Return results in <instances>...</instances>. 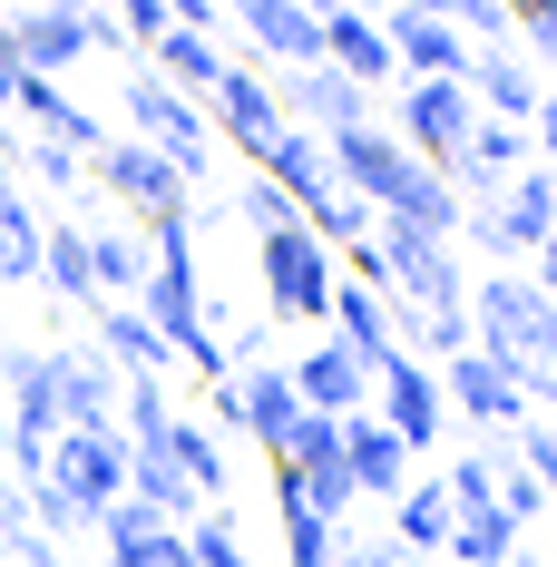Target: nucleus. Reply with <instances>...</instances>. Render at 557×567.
Returning a JSON list of instances; mask_svg holds the SVG:
<instances>
[{"label":"nucleus","mask_w":557,"mask_h":567,"mask_svg":"<svg viewBox=\"0 0 557 567\" xmlns=\"http://www.w3.org/2000/svg\"><path fill=\"white\" fill-rule=\"evenodd\" d=\"M147 284H137V313L157 323L167 342V362H196L206 382H225L235 362H225V342L206 333V275H196V216H167V226H147Z\"/></svg>","instance_id":"nucleus-1"},{"label":"nucleus","mask_w":557,"mask_h":567,"mask_svg":"<svg viewBox=\"0 0 557 567\" xmlns=\"http://www.w3.org/2000/svg\"><path fill=\"white\" fill-rule=\"evenodd\" d=\"M255 275H265V313L275 323H323L342 265L313 226H275V235H255Z\"/></svg>","instance_id":"nucleus-2"},{"label":"nucleus","mask_w":557,"mask_h":567,"mask_svg":"<svg viewBox=\"0 0 557 567\" xmlns=\"http://www.w3.org/2000/svg\"><path fill=\"white\" fill-rule=\"evenodd\" d=\"M127 127H137V147H147V157H167L186 186L216 167V127H206V109H196V99H176L157 69H127Z\"/></svg>","instance_id":"nucleus-3"},{"label":"nucleus","mask_w":557,"mask_h":567,"mask_svg":"<svg viewBox=\"0 0 557 567\" xmlns=\"http://www.w3.org/2000/svg\"><path fill=\"white\" fill-rule=\"evenodd\" d=\"M470 127H479V109H470L460 79H401V89H391V137H401V157H421V167L450 176V157H460Z\"/></svg>","instance_id":"nucleus-4"},{"label":"nucleus","mask_w":557,"mask_h":567,"mask_svg":"<svg viewBox=\"0 0 557 567\" xmlns=\"http://www.w3.org/2000/svg\"><path fill=\"white\" fill-rule=\"evenodd\" d=\"M89 186H109L117 206H137L147 226H167V216H196V206H186L196 186H186L167 157H147L137 137H99V147H89Z\"/></svg>","instance_id":"nucleus-5"},{"label":"nucleus","mask_w":557,"mask_h":567,"mask_svg":"<svg viewBox=\"0 0 557 567\" xmlns=\"http://www.w3.org/2000/svg\"><path fill=\"white\" fill-rule=\"evenodd\" d=\"M372 421H382L401 451H441V431H450L441 372H431V362H411V352H391L382 372H372Z\"/></svg>","instance_id":"nucleus-6"},{"label":"nucleus","mask_w":557,"mask_h":567,"mask_svg":"<svg viewBox=\"0 0 557 567\" xmlns=\"http://www.w3.org/2000/svg\"><path fill=\"white\" fill-rule=\"evenodd\" d=\"M50 480L89 509V528H99V509L127 499V441H117V431H59L50 441Z\"/></svg>","instance_id":"nucleus-7"},{"label":"nucleus","mask_w":557,"mask_h":567,"mask_svg":"<svg viewBox=\"0 0 557 567\" xmlns=\"http://www.w3.org/2000/svg\"><path fill=\"white\" fill-rule=\"evenodd\" d=\"M206 127H216V137H235V157L255 167V157H265V147H275V137H283L275 79H265L255 59H235V69H225V79H216V99H206Z\"/></svg>","instance_id":"nucleus-8"},{"label":"nucleus","mask_w":557,"mask_h":567,"mask_svg":"<svg viewBox=\"0 0 557 567\" xmlns=\"http://www.w3.org/2000/svg\"><path fill=\"white\" fill-rule=\"evenodd\" d=\"M0 30H10V50H20L30 79H59V69H79V59H89V10H69V0L0 10Z\"/></svg>","instance_id":"nucleus-9"},{"label":"nucleus","mask_w":557,"mask_h":567,"mask_svg":"<svg viewBox=\"0 0 557 567\" xmlns=\"http://www.w3.org/2000/svg\"><path fill=\"white\" fill-rule=\"evenodd\" d=\"M372 216H391V226H401V235H431V245H450V235H460V216H470V206H460V186H450L441 167H421V157H401V167H391V186H382V206H372Z\"/></svg>","instance_id":"nucleus-10"},{"label":"nucleus","mask_w":557,"mask_h":567,"mask_svg":"<svg viewBox=\"0 0 557 567\" xmlns=\"http://www.w3.org/2000/svg\"><path fill=\"white\" fill-rule=\"evenodd\" d=\"M255 176L275 186V196L293 206V216H303V226H313V216H323V206L342 196V186H333V157H323V137H313V127H283L275 147L255 157Z\"/></svg>","instance_id":"nucleus-11"},{"label":"nucleus","mask_w":557,"mask_h":567,"mask_svg":"<svg viewBox=\"0 0 557 567\" xmlns=\"http://www.w3.org/2000/svg\"><path fill=\"white\" fill-rule=\"evenodd\" d=\"M441 401L460 411V421H470V431H518V421H528L518 382H508V372L489 362V352H479V342H470L460 362H441Z\"/></svg>","instance_id":"nucleus-12"},{"label":"nucleus","mask_w":557,"mask_h":567,"mask_svg":"<svg viewBox=\"0 0 557 567\" xmlns=\"http://www.w3.org/2000/svg\"><path fill=\"white\" fill-rule=\"evenodd\" d=\"M275 109H283V127L303 117L313 137H342V127H372V109H382V99H372V89H352L342 69H293V79L275 89Z\"/></svg>","instance_id":"nucleus-13"},{"label":"nucleus","mask_w":557,"mask_h":567,"mask_svg":"<svg viewBox=\"0 0 557 567\" xmlns=\"http://www.w3.org/2000/svg\"><path fill=\"white\" fill-rule=\"evenodd\" d=\"M283 382H293V401H303V411H323V421L372 411V372H362L333 333H313V352H303V362H283Z\"/></svg>","instance_id":"nucleus-14"},{"label":"nucleus","mask_w":557,"mask_h":567,"mask_svg":"<svg viewBox=\"0 0 557 567\" xmlns=\"http://www.w3.org/2000/svg\"><path fill=\"white\" fill-rule=\"evenodd\" d=\"M235 30L255 40V59H283V69H323V20L303 0H225Z\"/></svg>","instance_id":"nucleus-15"},{"label":"nucleus","mask_w":557,"mask_h":567,"mask_svg":"<svg viewBox=\"0 0 557 567\" xmlns=\"http://www.w3.org/2000/svg\"><path fill=\"white\" fill-rule=\"evenodd\" d=\"M460 89H470V109L499 117V127H528L538 99H548V79H538L518 50H470V79H460Z\"/></svg>","instance_id":"nucleus-16"},{"label":"nucleus","mask_w":557,"mask_h":567,"mask_svg":"<svg viewBox=\"0 0 557 567\" xmlns=\"http://www.w3.org/2000/svg\"><path fill=\"white\" fill-rule=\"evenodd\" d=\"M235 431L255 441V451H293V431H303V401H293V382H283V362H255L245 382H235Z\"/></svg>","instance_id":"nucleus-17"},{"label":"nucleus","mask_w":557,"mask_h":567,"mask_svg":"<svg viewBox=\"0 0 557 567\" xmlns=\"http://www.w3.org/2000/svg\"><path fill=\"white\" fill-rule=\"evenodd\" d=\"M382 40H391V69H401V79H470V40H460L450 20L391 10V20H382Z\"/></svg>","instance_id":"nucleus-18"},{"label":"nucleus","mask_w":557,"mask_h":567,"mask_svg":"<svg viewBox=\"0 0 557 567\" xmlns=\"http://www.w3.org/2000/svg\"><path fill=\"white\" fill-rule=\"evenodd\" d=\"M323 69H342V79H352V89H372V99L401 89L391 40H382V20H372V10H333V20H323Z\"/></svg>","instance_id":"nucleus-19"},{"label":"nucleus","mask_w":557,"mask_h":567,"mask_svg":"<svg viewBox=\"0 0 557 567\" xmlns=\"http://www.w3.org/2000/svg\"><path fill=\"white\" fill-rule=\"evenodd\" d=\"M323 333L362 362V372H382L391 352H401V333H391V303L372 293V284H333V303H323Z\"/></svg>","instance_id":"nucleus-20"},{"label":"nucleus","mask_w":557,"mask_h":567,"mask_svg":"<svg viewBox=\"0 0 557 567\" xmlns=\"http://www.w3.org/2000/svg\"><path fill=\"white\" fill-rule=\"evenodd\" d=\"M323 157H333V186L352 196V206H382L391 167H401V137L372 117V127H342V137H323Z\"/></svg>","instance_id":"nucleus-21"},{"label":"nucleus","mask_w":557,"mask_h":567,"mask_svg":"<svg viewBox=\"0 0 557 567\" xmlns=\"http://www.w3.org/2000/svg\"><path fill=\"white\" fill-rule=\"evenodd\" d=\"M59 362V421L69 431H117V362L109 352H50Z\"/></svg>","instance_id":"nucleus-22"},{"label":"nucleus","mask_w":557,"mask_h":567,"mask_svg":"<svg viewBox=\"0 0 557 567\" xmlns=\"http://www.w3.org/2000/svg\"><path fill=\"white\" fill-rule=\"evenodd\" d=\"M342 470H352V489H362V499H401V489H411V451L391 441L372 411H352V421H342Z\"/></svg>","instance_id":"nucleus-23"},{"label":"nucleus","mask_w":557,"mask_h":567,"mask_svg":"<svg viewBox=\"0 0 557 567\" xmlns=\"http://www.w3.org/2000/svg\"><path fill=\"white\" fill-rule=\"evenodd\" d=\"M99 538H109V567H186V528H167V518L137 509V499L99 509Z\"/></svg>","instance_id":"nucleus-24"},{"label":"nucleus","mask_w":557,"mask_h":567,"mask_svg":"<svg viewBox=\"0 0 557 567\" xmlns=\"http://www.w3.org/2000/svg\"><path fill=\"white\" fill-rule=\"evenodd\" d=\"M528 548V528L499 509V499H450V548L441 558H460V567H508Z\"/></svg>","instance_id":"nucleus-25"},{"label":"nucleus","mask_w":557,"mask_h":567,"mask_svg":"<svg viewBox=\"0 0 557 567\" xmlns=\"http://www.w3.org/2000/svg\"><path fill=\"white\" fill-rule=\"evenodd\" d=\"M10 117H30L40 137H59V147H79V157H89V147L109 137V127H99V117L79 109V99H69L59 79H20V89H10Z\"/></svg>","instance_id":"nucleus-26"},{"label":"nucleus","mask_w":557,"mask_h":567,"mask_svg":"<svg viewBox=\"0 0 557 567\" xmlns=\"http://www.w3.org/2000/svg\"><path fill=\"white\" fill-rule=\"evenodd\" d=\"M157 451L176 460V480L196 489V509L206 499H225V480H235V460H225V431H206V421H167V441Z\"/></svg>","instance_id":"nucleus-27"},{"label":"nucleus","mask_w":557,"mask_h":567,"mask_svg":"<svg viewBox=\"0 0 557 567\" xmlns=\"http://www.w3.org/2000/svg\"><path fill=\"white\" fill-rule=\"evenodd\" d=\"M391 548H401V558H441L450 548V489L441 480H411V489L391 499Z\"/></svg>","instance_id":"nucleus-28"},{"label":"nucleus","mask_w":557,"mask_h":567,"mask_svg":"<svg viewBox=\"0 0 557 567\" xmlns=\"http://www.w3.org/2000/svg\"><path fill=\"white\" fill-rule=\"evenodd\" d=\"M225 69H235V59H225L206 30H167V40H157V79H167L176 99H196V109L216 99V79H225Z\"/></svg>","instance_id":"nucleus-29"},{"label":"nucleus","mask_w":557,"mask_h":567,"mask_svg":"<svg viewBox=\"0 0 557 567\" xmlns=\"http://www.w3.org/2000/svg\"><path fill=\"white\" fill-rule=\"evenodd\" d=\"M40 235L50 216L20 196V176H0V284H40Z\"/></svg>","instance_id":"nucleus-30"},{"label":"nucleus","mask_w":557,"mask_h":567,"mask_svg":"<svg viewBox=\"0 0 557 567\" xmlns=\"http://www.w3.org/2000/svg\"><path fill=\"white\" fill-rule=\"evenodd\" d=\"M89 323H99V352L117 372H167V342H157V323L137 303H89Z\"/></svg>","instance_id":"nucleus-31"},{"label":"nucleus","mask_w":557,"mask_h":567,"mask_svg":"<svg viewBox=\"0 0 557 567\" xmlns=\"http://www.w3.org/2000/svg\"><path fill=\"white\" fill-rule=\"evenodd\" d=\"M275 509H283V567H333L342 558V528H323V518L303 509V489H293L283 460H275Z\"/></svg>","instance_id":"nucleus-32"},{"label":"nucleus","mask_w":557,"mask_h":567,"mask_svg":"<svg viewBox=\"0 0 557 567\" xmlns=\"http://www.w3.org/2000/svg\"><path fill=\"white\" fill-rule=\"evenodd\" d=\"M89 284H99V303H127V293L147 284V235L89 226Z\"/></svg>","instance_id":"nucleus-33"},{"label":"nucleus","mask_w":557,"mask_h":567,"mask_svg":"<svg viewBox=\"0 0 557 567\" xmlns=\"http://www.w3.org/2000/svg\"><path fill=\"white\" fill-rule=\"evenodd\" d=\"M40 284H50L59 303H79V313L99 303V284H89V235L69 226V216H59V226L40 235Z\"/></svg>","instance_id":"nucleus-34"},{"label":"nucleus","mask_w":557,"mask_h":567,"mask_svg":"<svg viewBox=\"0 0 557 567\" xmlns=\"http://www.w3.org/2000/svg\"><path fill=\"white\" fill-rule=\"evenodd\" d=\"M499 216H508V235H518V255H538V235L557 226V176L548 167H518L499 186Z\"/></svg>","instance_id":"nucleus-35"},{"label":"nucleus","mask_w":557,"mask_h":567,"mask_svg":"<svg viewBox=\"0 0 557 567\" xmlns=\"http://www.w3.org/2000/svg\"><path fill=\"white\" fill-rule=\"evenodd\" d=\"M10 167H30L50 196H79V186H89V157L59 147V137H0V176H10Z\"/></svg>","instance_id":"nucleus-36"},{"label":"nucleus","mask_w":557,"mask_h":567,"mask_svg":"<svg viewBox=\"0 0 557 567\" xmlns=\"http://www.w3.org/2000/svg\"><path fill=\"white\" fill-rule=\"evenodd\" d=\"M127 499H137V509H157L167 528L196 509V489L176 480V460H167V451H127Z\"/></svg>","instance_id":"nucleus-37"},{"label":"nucleus","mask_w":557,"mask_h":567,"mask_svg":"<svg viewBox=\"0 0 557 567\" xmlns=\"http://www.w3.org/2000/svg\"><path fill=\"white\" fill-rule=\"evenodd\" d=\"M20 489H30V499H20V518H30V528H40V538H79V528H89V509H79V499H69V489H59V480H20Z\"/></svg>","instance_id":"nucleus-38"},{"label":"nucleus","mask_w":557,"mask_h":567,"mask_svg":"<svg viewBox=\"0 0 557 567\" xmlns=\"http://www.w3.org/2000/svg\"><path fill=\"white\" fill-rule=\"evenodd\" d=\"M489 499H499L518 528H528V518H548V489H538V480H528V470H518L508 451H499V470H489Z\"/></svg>","instance_id":"nucleus-39"},{"label":"nucleus","mask_w":557,"mask_h":567,"mask_svg":"<svg viewBox=\"0 0 557 567\" xmlns=\"http://www.w3.org/2000/svg\"><path fill=\"white\" fill-rule=\"evenodd\" d=\"M508 460H518V470L557 499V431H548V421H518V431H508Z\"/></svg>","instance_id":"nucleus-40"},{"label":"nucleus","mask_w":557,"mask_h":567,"mask_svg":"<svg viewBox=\"0 0 557 567\" xmlns=\"http://www.w3.org/2000/svg\"><path fill=\"white\" fill-rule=\"evenodd\" d=\"M518 59H528L538 79H557V0H528V10H518Z\"/></svg>","instance_id":"nucleus-41"},{"label":"nucleus","mask_w":557,"mask_h":567,"mask_svg":"<svg viewBox=\"0 0 557 567\" xmlns=\"http://www.w3.org/2000/svg\"><path fill=\"white\" fill-rule=\"evenodd\" d=\"M186 567H255V558L235 548V518H196L186 528Z\"/></svg>","instance_id":"nucleus-42"},{"label":"nucleus","mask_w":557,"mask_h":567,"mask_svg":"<svg viewBox=\"0 0 557 567\" xmlns=\"http://www.w3.org/2000/svg\"><path fill=\"white\" fill-rule=\"evenodd\" d=\"M235 216H245V235H275V226H303V216H293V206H283L275 186H265V176H245V186H235Z\"/></svg>","instance_id":"nucleus-43"},{"label":"nucleus","mask_w":557,"mask_h":567,"mask_svg":"<svg viewBox=\"0 0 557 567\" xmlns=\"http://www.w3.org/2000/svg\"><path fill=\"white\" fill-rule=\"evenodd\" d=\"M0 558H10V567H69V558L50 548V538L30 528V518H0Z\"/></svg>","instance_id":"nucleus-44"},{"label":"nucleus","mask_w":557,"mask_h":567,"mask_svg":"<svg viewBox=\"0 0 557 567\" xmlns=\"http://www.w3.org/2000/svg\"><path fill=\"white\" fill-rule=\"evenodd\" d=\"M460 235H470V245H479V255H518V235H508V216H499V196H489V206H470V216H460Z\"/></svg>","instance_id":"nucleus-45"},{"label":"nucleus","mask_w":557,"mask_h":567,"mask_svg":"<svg viewBox=\"0 0 557 567\" xmlns=\"http://www.w3.org/2000/svg\"><path fill=\"white\" fill-rule=\"evenodd\" d=\"M216 20H225V0H167V30H206L216 40Z\"/></svg>","instance_id":"nucleus-46"},{"label":"nucleus","mask_w":557,"mask_h":567,"mask_svg":"<svg viewBox=\"0 0 557 567\" xmlns=\"http://www.w3.org/2000/svg\"><path fill=\"white\" fill-rule=\"evenodd\" d=\"M528 147H538V157H548V176H557V89L538 99V117H528Z\"/></svg>","instance_id":"nucleus-47"},{"label":"nucleus","mask_w":557,"mask_h":567,"mask_svg":"<svg viewBox=\"0 0 557 567\" xmlns=\"http://www.w3.org/2000/svg\"><path fill=\"white\" fill-rule=\"evenodd\" d=\"M333 567H401V548H391V538H362V548H342Z\"/></svg>","instance_id":"nucleus-48"},{"label":"nucleus","mask_w":557,"mask_h":567,"mask_svg":"<svg viewBox=\"0 0 557 567\" xmlns=\"http://www.w3.org/2000/svg\"><path fill=\"white\" fill-rule=\"evenodd\" d=\"M528 284H538V293H548V303H557V226L538 235V275H528Z\"/></svg>","instance_id":"nucleus-49"},{"label":"nucleus","mask_w":557,"mask_h":567,"mask_svg":"<svg viewBox=\"0 0 557 567\" xmlns=\"http://www.w3.org/2000/svg\"><path fill=\"white\" fill-rule=\"evenodd\" d=\"M0 518H20V499H10V489H0Z\"/></svg>","instance_id":"nucleus-50"},{"label":"nucleus","mask_w":557,"mask_h":567,"mask_svg":"<svg viewBox=\"0 0 557 567\" xmlns=\"http://www.w3.org/2000/svg\"><path fill=\"white\" fill-rule=\"evenodd\" d=\"M499 10H508V20H518V10H528V0H499Z\"/></svg>","instance_id":"nucleus-51"},{"label":"nucleus","mask_w":557,"mask_h":567,"mask_svg":"<svg viewBox=\"0 0 557 567\" xmlns=\"http://www.w3.org/2000/svg\"><path fill=\"white\" fill-rule=\"evenodd\" d=\"M508 567H538V558H528V548H518V558H508Z\"/></svg>","instance_id":"nucleus-52"}]
</instances>
